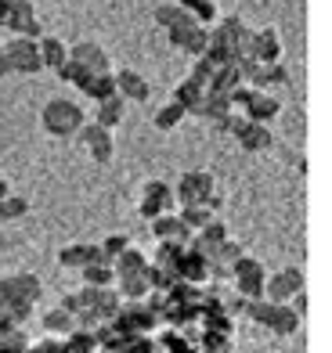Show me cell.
I'll use <instances>...</instances> for the list:
<instances>
[{"instance_id": "obj_25", "label": "cell", "mask_w": 332, "mask_h": 353, "mask_svg": "<svg viewBox=\"0 0 332 353\" xmlns=\"http://www.w3.org/2000/svg\"><path fill=\"white\" fill-rule=\"evenodd\" d=\"M155 22H159L163 29H170V26H181V22H199L192 11H184L181 4H163V8H155Z\"/></svg>"}, {"instance_id": "obj_7", "label": "cell", "mask_w": 332, "mask_h": 353, "mask_svg": "<svg viewBox=\"0 0 332 353\" xmlns=\"http://www.w3.org/2000/svg\"><path fill=\"white\" fill-rule=\"evenodd\" d=\"M4 29H11V37H33V40L43 37V26H40V19H37V11H33L29 0H8Z\"/></svg>"}, {"instance_id": "obj_34", "label": "cell", "mask_w": 332, "mask_h": 353, "mask_svg": "<svg viewBox=\"0 0 332 353\" xmlns=\"http://www.w3.org/2000/svg\"><path fill=\"white\" fill-rule=\"evenodd\" d=\"M289 285L282 281V274H271V278H264V299L267 303H289Z\"/></svg>"}, {"instance_id": "obj_15", "label": "cell", "mask_w": 332, "mask_h": 353, "mask_svg": "<svg viewBox=\"0 0 332 353\" xmlns=\"http://www.w3.org/2000/svg\"><path fill=\"white\" fill-rule=\"evenodd\" d=\"M69 58H76V61H80L84 69H90V72H113V65H108V54H105V47L90 43V40L69 47Z\"/></svg>"}, {"instance_id": "obj_39", "label": "cell", "mask_w": 332, "mask_h": 353, "mask_svg": "<svg viewBox=\"0 0 332 353\" xmlns=\"http://www.w3.org/2000/svg\"><path fill=\"white\" fill-rule=\"evenodd\" d=\"M61 310H69L72 317L80 314V310H84V303H80V292H72V296H66V299H61Z\"/></svg>"}, {"instance_id": "obj_37", "label": "cell", "mask_w": 332, "mask_h": 353, "mask_svg": "<svg viewBox=\"0 0 332 353\" xmlns=\"http://www.w3.org/2000/svg\"><path fill=\"white\" fill-rule=\"evenodd\" d=\"M213 69H217V65H213L210 58H202V54L195 58V65H192V79H195V83H199L202 90H206V83H210V76H213Z\"/></svg>"}, {"instance_id": "obj_22", "label": "cell", "mask_w": 332, "mask_h": 353, "mask_svg": "<svg viewBox=\"0 0 332 353\" xmlns=\"http://www.w3.org/2000/svg\"><path fill=\"white\" fill-rule=\"evenodd\" d=\"M61 79H66V83H72V87H80V90H87L90 87V79L94 76H98V72H90V69H84L80 65V61H76V58H66V61H61V65L55 69Z\"/></svg>"}, {"instance_id": "obj_26", "label": "cell", "mask_w": 332, "mask_h": 353, "mask_svg": "<svg viewBox=\"0 0 332 353\" xmlns=\"http://www.w3.org/2000/svg\"><path fill=\"white\" fill-rule=\"evenodd\" d=\"M43 328L51 332V335H69V332L76 328V317H72L69 310L55 307V310H47V314H43Z\"/></svg>"}, {"instance_id": "obj_5", "label": "cell", "mask_w": 332, "mask_h": 353, "mask_svg": "<svg viewBox=\"0 0 332 353\" xmlns=\"http://www.w3.org/2000/svg\"><path fill=\"white\" fill-rule=\"evenodd\" d=\"M43 296V285L37 274H8L0 281V310L14 307V303H37Z\"/></svg>"}, {"instance_id": "obj_23", "label": "cell", "mask_w": 332, "mask_h": 353, "mask_svg": "<svg viewBox=\"0 0 332 353\" xmlns=\"http://www.w3.org/2000/svg\"><path fill=\"white\" fill-rule=\"evenodd\" d=\"M145 270H148V267H145ZM145 270H141V274H123V278H116L123 299H148L152 285H148V274H145Z\"/></svg>"}, {"instance_id": "obj_17", "label": "cell", "mask_w": 332, "mask_h": 353, "mask_svg": "<svg viewBox=\"0 0 332 353\" xmlns=\"http://www.w3.org/2000/svg\"><path fill=\"white\" fill-rule=\"evenodd\" d=\"M300 321L304 317H296V310L289 307V303H271V314H267L264 328H271L275 335H293L300 328Z\"/></svg>"}, {"instance_id": "obj_29", "label": "cell", "mask_w": 332, "mask_h": 353, "mask_svg": "<svg viewBox=\"0 0 332 353\" xmlns=\"http://www.w3.org/2000/svg\"><path fill=\"white\" fill-rule=\"evenodd\" d=\"M84 94H87L90 101H105V98H113V94H116V76H113V72H98V76L90 79V87H87Z\"/></svg>"}, {"instance_id": "obj_41", "label": "cell", "mask_w": 332, "mask_h": 353, "mask_svg": "<svg viewBox=\"0 0 332 353\" xmlns=\"http://www.w3.org/2000/svg\"><path fill=\"white\" fill-rule=\"evenodd\" d=\"M4 76H11V61H8L4 51H0V79H4Z\"/></svg>"}, {"instance_id": "obj_18", "label": "cell", "mask_w": 332, "mask_h": 353, "mask_svg": "<svg viewBox=\"0 0 332 353\" xmlns=\"http://www.w3.org/2000/svg\"><path fill=\"white\" fill-rule=\"evenodd\" d=\"M202 94H206V90H202V87L195 83V79L188 76V79H181V83L173 87V98H170V101H177V105L188 112V116H195L199 105H202Z\"/></svg>"}, {"instance_id": "obj_27", "label": "cell", "mask_w": 332, "mask_h": 353, "mask_svg": "<svg viewBox=\"0 0 332 353\" xmlns=\"http://www.w3.org/2000/svg\"><path fill=\"white\" fill-rule=\"evenodd\" d=\"M177 216H181L192 231H199V228H206V223L213 220V210H210V205H202V202H188V205H181Z\"/></svg>"}, {"instance_id": "obj_30", "label": "cell", "mask_w": 332, "mask_h": 353, "mask_svg": "<svg viewBox=\"0 0 332 353\" xmlns=\"http://www.w3.org/2000/svg\"><path fill=\"white\" fill-rule=\"evenodd\" d=\"M184 116H188V112H184L177 101H170V105H163L159 112H155V116H152V123H155V130H173V126H177Z\"/></svg>"}, {"instance_id": "obj_42", "label": "cell", "mask_w": 332, "mask_h": 353, "mask_svg": "<svg viewBox=\"0 0 332 353\" xmlns=\"http://www.w3.org/2000/svg\"><path fill=\"white\" fill-rule=\"evenodd\" d=\"M8 195H11V184L4 181V176H0V199H8Z\"/></svg>"}, {"instance_id": "obj_2", "label": "cell", "mask_w": 332, "mask_h": 353, "mask_svg": "<svg viewBox=\"0 0 332 353\" xmlns=\"http://www.w3.org/2000/svg\"><path fill=\"white\" fill-rule=\"evenodd\" d=\"M228 98H231V108H242V116L253 119V123H271L278 112H282L275 94L257 90V87H249V83H239V87L228 94Z\"/></svg>"}, {"instance_id": "obj_20", "label": "cell", "mask_w": 332, "mask_h": 353, "mask_svg": "<svg viewBox=\"0 0 332 353\" xmlns=\"http://www.w3.org/2000/svg\"><path fill=\"white\" fill-rule=\"evenodd\" d=\"M148 267V256L141 252V249H134V245H126L116 260H113V270H116V278H123V274H141V270Z\"/></svg>"}, {"instance_id": "obj_1", "label": "cell", "mask_w": 332, "mask_h": 353, "mask_svg": "<svg viewBox=\"0 0 332 353\" xmlns=\"http://www.w3.org/2000/svg\"><path fill=\"white\" fill-rule=\"evenodd\" d=\"M40 123H43V130L51 134V137H76L80 134V126L87 123V116H84V108L76 105V101H69V98H51L43 105V112H40Z\"/></svg>"}, {"instance_id": "obj_3", "label": "cell", "mask_w": 332, "mask_h": 353, "mask_svg": "<svg viewBox=\"0 0 332 353\" xmlns=\"http://www.w3.org/2000/svg\"><path fill=\"white\" fill-rule=\"evenodd\" d=\"M0 51L8 54L11 61V72H22V76H37L43 69V61H40V47L33 37H11Z\"/></svg>"}, {"instance_id": "obj_13", "label": "cell", "mask_w": 332, "mask_h": 353, "mask_svg": "<svg viewBox=\"0 0 332 353\" xmlns=\"http://www.w3.org/2000/svg\"><path fill=\"white\" fill-rule=\"evenodd\" d=\"M148 223H152V234L159 238V242H163V238H173V242H181V245L192 242V228H188L177 213H159V216L148 220Z\"/></svg>"}, {"instance_id": "obj_28", "label": "cell", "mask_w": 332, "mask_h": 353, "mask_svg": "<svg viewBox=\"0 0 332 353\" xmlns=\"http://www.w3.org/2000/svg\"><path fill=\"white\" fill-rule=\"evenodd\" d=\"M80 270H84V281L94 285V288H108V285L116 281L113 263H87V267H80Z\"/></svg>"}, {"instance_id": "obj_24", "label": "cell", "mask_w": 332, "mask_h": 353, "mask_svg": "<svg viewBox=\"0 0 332 353\" xmlns=\"http://www.w3.org/2000/svg\"><path fill=\"white\" fill-rule=\"evenodd\" d=\"M119 119H123V98H119V94H113V98L98 101V112H94V123H101V126H108V130H116Z\"/></svg>"}, {"instance_id": "obj_40", "label": "cell", "mask_w": 332, "mask_h": 353, "mask_svg": "<svg viewBox=\"0 0 332 353\" xmlns=\"http://www.w3.org/2000/svg\"><path fill=\"white\" fill-rule=\"evenodd\" d=\"M87 263H108L105 252H101V245H87ZM87 263H84V267H87Z\"/></svg>"}, {"instance_id": "obj_10", "label": "cell", "mask_w": 332, "mask_h": 353, "mask_svg": "<svg viewBox=\"0 0 332 353\" xmlns=\"http://www.w3.org/2000/svg\"><path fill=\"white\" fill-rule=\"evenodd\" d=\"M249 58L264 61V65L282 61V37H278V29H271V26L253 29V37H249Z\"/></svg>"}, {"instance_id": "obj_19", "label": "cell", "mask_w": 332, "mask_h": 353, "mask_svg": "<svg viewBox=\"0 0 332 353\" xmlns=\"http://www.w3.org/2000/svg\"><path fill=\"white\" fill-rule=\"evenodd\" d=\"M239 83H242V72H239V65L231 61V65H217V69H213L206 90H210V94H231Z\"/></svg>"}, {"instance_id": "obj_33", "label": "cell", "mask_w": 332, "mask_h": 353, "mask_svg": "<svg viewBox=\"0 0 332 353\" xmlns=\"http://www.w3.org/2000/svg\"><path fill=\"white\" fill-rule=\"evenodd\" d=\"M29 213V199L22 195H8V199H0V223H8V220H19Z\"/></svg>"}, {"instance_id": "obj_4", "label": "cell", "mask_w": 332, "mask_h": 353, "mask_svg": "<svg viewBox=\"0 0 332 353\" xmlns=\"http://www.w3.org/2000/svg\"><path fill=\"white\" fill-rule=\"evenodd\" d=\"M228 134L239 141L246 152H267L275 144L271 130H267V123H253L246 116H235V112H231V119H228Z\"/></svg>"}, {"instance_id": "obj_6", "label": "cell", "mask_w": 332, "mask_h": 353, "mask_svg": "<svg viewBox=\"0 0 332 353\" xmlns=\"http://www.w3.org/2000/svg\"><path fill=\"white\" fill-rule=\"evenodd\" d=\"M210 195H217V181H213V173L210 170H192V173H184L181 181H177V191H173V202H206Z\"/></svg>"}, {"instance_id": "obj_36", "label": "cell", "mask_w": 332, "mask_h": 353, "mask_svg": "<svg viewBox=\"0 0 332 353\" xmlns=\"http://www.w3.org/2000/svg\"><path fill=\"white\" fill-rule=\"evenodd\" d=\"M126 245H130V238H126V234H108L105 242H101V252H105V260L113 263V260H116V256H119V252H123Z\"/></svg>"}, {"instance_id": "obj_38", "label": "cell", "mask_w": 332, "mask_h": 353, "mask_svg": "<svg viewBox=\"0 0 332 353\" xmlns=\"http://www.w3.org/2000/svg\"><path fill=\"white\" fill-rule=\"evenodd\" d=\"M278 274H282V281L289 285V292H300V288H304V267L293 263V267H282Z\"/></svg>"}, {"instance_id": "obj_32", "label": "cell", "mask_w": 332, "mask_h": 353, "mask_svg": "<svg viewBox=\"0 0 332 353\" xmlns=\"http://www.w3.org/2000/svg\"><path fill=\"white\" fill-rule=\"evenodd\" d=\"M173 4H181L184 11H192L202 26H210L217 19V4H213V0H173Z\"/></svg>"}, {"instance_id": "obj_12", "label": "cell", "mask_w": 332, "mask_h": 353, "mask_svg": "<svg viewBox=\"0 0 332 353\" xmlns=\"http://www.w3.org/2000/svg\"><path fill=\"white\" fill-rule=\"evenodd\" d=\"M113 76H116V94H119L123 101H148L152 87H148V79L141 76V72L119 69V72H113Z\"/></svg>"}, {"instance_id": "obj_14", "label": "cell", "mask_w": 332, "mask_h": 353, "mask_svg": "<svg viewBox=\"0 0 332 353\" xmlns=\"http://www.w3.org/2000/svg\"><path fill=\"white\" fill-rule=\"evenodd\" d=\"M217 29L224 33V40H228V47H231L235 61H239L242 54H249V37H253V29H249L242 19H235V14H231V19H224Z\"/></svg>"}, {"instance_id": "obj_16", "label": "cell", "mask_w": 332, "mask_h": 353, "mask_svg": "<svg viewBox=\"0 0 332 353\" xmlns=\"http://www.w3.org/2000/svg\"><path fill=\"white\" fill-rule=\"evenodd\" d=\"M206 274H210V260H206V256L195 252V249H184L181 260H177V278L188 281V285H195V281H206Z\"/></svg>"}, {"instance_id": "obj_9", "label": "cell", "mask_w": 332, "mask_h": 353, "mask_svg": "<svg viewBox=\"0 0 332 353\" xmlns=\"http://www.w3.org/2000/svg\"><path fill=\"white\" fill-rule=\"evenodd\" d=\"M80 141L87 144V152H90L94 163H108V159H113V152H116L113 130H108V126H101V123H94V119L80 126Z\"/></svg>"}, {"instance_id": "obj_31", "label": "cell", "mask_w": 332, "mask_h": 353, "mask_svg": "<svg viewBox=\"0 0 332 353\" xmlns=\"http://www.w3.org/2000/svg\"><path fill=\"white\" fill-rule=\"evenodd\" d=\"M141 199H152V202H159L163 210H173V188L166 181H148L145 191H141Z\"/></svg>"}, {"instance_id": "obj_35", "label": "cell", "mask_w": 332, "mask_h": 353, "mask_svg": "<svg viewBox=\"0 0 332 353\" xmlns=\"http://www.w3.org/2000/svg\"><path fill=\"white\" fill-rule=\"evenodd\" d=\"M58 263L61 267H72V270H80L87 263V245H66L58 252Z\"/></svg>"}, {"instance_id": "obj_43", "label": "cell", "mask_w": 332, "mask_h": 353, "mask_svg": "<svg viewBox=\"0 0 332 353\" xmlns=\"http://www.w3.org/2000/svg\"><path fill=\"white\" fill-rule=\"evenodd\" d=\"M4 19H8V0H0V29H4Z\"/></svg>"}, {"instance_id": "obj_11", "label": "cell", "mask_w": 332, "mask_h": 353, "mask_svg": "<svg viewBox=\"0 0 332 353\" xmlns=\"http://www.w3.org/2000/svg\"><path fill=\"white\" fill-rule=\"evenodd\" d=\"M231 98H228V94H202V105H199V112H195V116H202V119H206L210 126H213V130H220V134H228V119H231Z\"/></svg>"}, {"instance_id": "obj_8", "label": "cell", "mask_w": 332, "mask_h": 353, "mask_svg": "<svg viewBox=\"0 0 332 353\" xmlns=\"http://www.w3.org/2000/svg\"><path fill=\"white\" fill-rule=\"evenodd\" d=\"M166 40L177 47V51L199 58L202 51H206V40H210V29L202 22H181V26H170L166 29Z\"/></svg>"}, {"instance_id": "obj_21", "label": "cell", "mask_w": 332, "mask_h": 353, "mask_svg": "<svg viewBox=\"0 0 332 353\" xmlns=\"http://www.w3.org/2000/svg\"><path fill=\"white\" fill-rule=\"evenodd\" d=\"M37 47H40V61H43V69H58L61 61L69 58V47L61 43L58 37H40V40H37Z\"/></svg>"}]
</instances>
